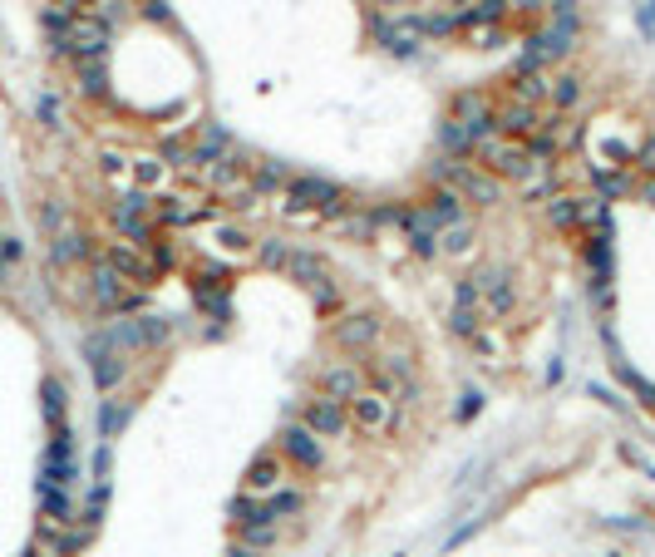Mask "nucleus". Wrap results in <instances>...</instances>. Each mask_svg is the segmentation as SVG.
I'll return each instance as SVG.
<instances>
[{
	"instance_id": "12",
	"label": "nucleus",
	"mask_w": 655,
	"mask_h": 557,
	"mask_svg": "<svg viewBox=\"0 0 655 557\" xmlns=\"http://www.w3.org/2000/svg\"><path fill=\"white\" fill-rule=\"evenodd\" d=\"M281 449H286V459L301 464V469H320V464H326V449H320V440L311 434L306 424L281 429Z\"/></svg>"
},
{
	"instance_id": "32",
	"label": "nucleus",
	"mask_w": 655,
	"mask_h": 557,
	"mask_svg": "<svg viewBox=\"0 0 655 557\" xmlns=\"http://www.w3.org/2000/svg\"><path fill=\"white\" fill-rule=\"evenodd\" d=\"M124 419H128V409H124V405H109V409H99V429H104V440H114L118 429H124Z\"/></svg>"
},
{
	"instance_id": "14",
	"label": "nucleus",
	"mask_w": 655,
	"mask_h": 557,
	"mask_svg": "<svg viewBox=\"0 0 655 557\" xmlns=\"http://www.w3.org/2000/svg\"><path fill=\"white\" fill-rule=\"evenodd\" d=\"M109 267H114L124 281H153V267L143 262L138 242H114V246H109Z\"/></svg>"
},
{
	"instance_id": "17",
	"label": "nucleus",
	"mask_w": 655,
	"mask_h": 557,
	"mask_svg": "<svg viewBox=\"0 0 655 557\" xmlns=\"http://www.w3.org/2000/svg\"><path fill=\"white\" fill-rule=\"evenodd\" d=\"M281 488V459L276 454H262V459H252V469H247V493H271Z\"/></svg>"
},
{
	"instance_id": "38",
	"label": "nucleus",
	"mask_w": 655,
	"mask_h": 557,
	"mask_svg": "<svg viewBox=\"0 0 655 557\" xmlns=\"http://www.w3.org/2000/svg\"><path fill=\"white\" fill-rule=\"evenodd\" d=\"M89 5L94 0H54V11H64V15H89Z\"/></svg>"
},
{
	"instance_id": "27",
	"label": "nucleus",
	"mask_w": 655,
	"mask_h": 557,
	"mask_svg": "<svg viewBox=\"0 0 655 557\" xmlns=\"http://www.w3.org/2000/svg\"><path fill=\"white\" fill-rule=\"evenodd\" d=\"M473 143H478V133L468 129V124H458V118H454V124H444V149H454V153H468Z\"/></svg>"
},
{
	"instance_id": "23",
	"label": "nucleus",
	"mask_w": 655,
	"mask_h": 557,
	"mask_svg": "<svg viewBox=\"0 0 655 557\" xmlns=\"http://www.w3.org/2000/svg\"><path fill=\"white\" fill-rule=\"evenodd\" d=\"M439 242H444L449 252H468V246H473V222H468V217H458V222H444Z\"/></svg>"
},
{
	"instance_id": "22",
	"label": "nucleus",
	"mask_w": 655,
	"mask_h": 557,
	"mask_svg": "<svg viewBox=\"0 0 655 557\" xmlns=\"http://www.w3.org/2000/svg\"><path fill=\"white\" fill-rule=\"evenodd\" d=\"M242 543H247V547H256V553H266V547L281 543V523H266V518H256V523H247V528H242Z\"/></svg>"
},
{
	"instance_id": "20",
	"label": "nucleus",
	"mask_w": 655,
	"mask_h": 557,
	"mask_svg": "<svg viewBox=\"0 0 655 557\" xmlns=\"http://www.w3.org/2000/svg\"><path fill=\"white\" fill-rule=\"evenodd\" d=\"M380 40L390 44V50H400V54H409L414 44L424 40V25L419 20H400V25H380Z\"/></svg>"
},
{
	"instance_id": "34",
	"label": "nucleus",
	"mask_w": 655,
	"mask_h": 557,
	"mask_svg": "<svg viewBox=\"0 0 655 557\" xmlns=\"http://www.w3.org/2000/svg\"><path fill=\"white\" fill-rule=\"evenodd\" d=\"M252 182L262 188V193H271V188H281V168H276V163H266V168L252 173Z\"/></svg>"
},
{
	"instance_id": "37",
	"label": "nucleus",
	"mask_w": 655,
	"mask_h": 557,
	"mask_svg": "<svg viewBox=\"0 0 655 557\" xmlns=\"http://www.w3.org/2000/svg\"><path fill=\"white\" fill-rule=\"evenodd\" d=\"M635 168H641V173H655V139L641 143V153H635Z\"/></svg>"
},
{
	"instance_id": "36",
	"label": "nucleus",
	"mask_w": 655,
	"mask_h": 557,
	"mask_svg": "<svg viewBox=\"0 0 655 557\" xmlns=\"http://www.w3.org/2000/svg\"><path fill=\"white\" fill-rule=\"evenodd\" d=\"M596 178H602V193H616V198H621V193H631V182H626V178H616V173H596Z\"/></svg>"
},
{
	"instance_id": "30",
	"label": "nucleus",
	"mask_w": 655,
	"mask_h": 557,
	"mask_svg": "<svg viewBox=\"0 0 655 557\" xmlns=\"http://www.w3.org/2000/svg\"><path fill=\"white\" fill-rule=\"evenodd\" d=\"M256 518H262V504H256L252 493H237L232 498V523L247 528V523H256Z\"/></svg>"
},
{
	"instance_id": "26",
	"label": "nucleus",
	"mask_w": 655,
	"mask_h": 557,
	"mask_svg": "<svg viewBox=\"0 0 655 557\" xmlns=\"http://www.w3.org/2000/svg\"><path fill=\"white\" fill-rule=\"evenodd\" d=\"M552 104H557V109H571V104H577V99H581V79H571V75H562V79H552Z\"/></svg>"
},
{
	"instance_id": "25",
	"label": "nucleus",
	"mask_w": 655,
	"mask_h": 557,
	"mask_svg": "<svg viewBox=\"0 0 655 557\" xmlns=\"http://www.w3.org/2000/svg\"><path fill=\"white\" fill-rule=\"evenodd\" d=\"M85 252H89V246H85V237H79V232H60V237H54V262H79Z\"/></svg>"
},
{
	"instance_id": "10",
	"label": "nucleus",
	"mask_w": 655,
	"mask_h": 557,
	"mask_svg": "<svg viewBox=\"0 0 655 557\" xmlns=\"http://www.w3.org/2000/svg\"><path fill=\"white\" fill-rule=\"evenodd\" d=\"M571 40H577V25H562V20H552L547 30H542L538 40L528 44V60H522V65H528V69H542V65H552V60H562V54L571 50Z\"/></svg>"
},
{
	"instance_id": "18",
	"label": "nucleus",
	"mask_w": 655,
	"mask_h": 557,
	"mask_svg": "<svg viewBox=\"0 0 655 557\" xmlns=\"http://www.w3.org/2000/svg\"><path fill=\"white\" fill-rule=\"evenodd\" d=\"M291 513H301V493L296 488H271L262 498V518H266V523H286Z\"/></svg>"
},
{
	"instance_id": "39",
	"label": "nucleus",
	"mask_w": 655,
	"mask_h": 557,
	"mask_svg": "<svg viewBox=\"0 0 655 557\" xmlns=\"http://www.w3.org/2000/svg\"><path fill=\"white\" fill-rule=\"evenodd\" d=\"M40 114L50 118V124H60V104H54V99H44V104H40Z\"/></svg>"
},
{
	"instance_id": "29",
	"label": "nucleus",
	"mask_w": 655,
	"mask_h": 557,
	"mask_svg": "<svg viewBox=\"0 0 655 557\" xmlns=\"http://www.w3.org/2000/svg\"><path fill=\"white\" fill-rule=\"evenodd\" d=\"M79 79H85V94H104V54L99 60H79Z\"/></svg>"
},
{
	"instance_id": "9",
	"label": "nucleus",
	"mask_w": 655,
	"mask_h": 557,
	"mask_svg": "<svg viewBox=\"0 0 655 557\" xmlns=\"http://www.w3.org/2000/svg\"><path fill=\"white\" fill-rule=\"evenodd\" d=\"M350 419H355L365 434H380V429L394 424V405L384 390H360L355 400H350Z\"/></svg>"
},
{
	"instance_id": "15",
	"label": "nucleus",
	"mask_w": 655,
	"mask_h": 557,
	"mask_svg": "<svg viewBox=\"0 0 655 557\" xmlns=\"http://www.w3.org/2000/svg\"><path fill=\"white\" fill-rule=\"evenodd\" d=\"M375 335H380V321H375V316H345V321H336V341L345 345V351H365V345L375 341Z\"/></svg>"
},
{
	"instance_id": "33",
	"label": "nucleus",
	"mask_w": 655,
	"mask_h": 557,
	"mask_svg": "<svg viewBox=\"0 0 655 557\" xmlns=\"http://www.w3.org/2000/svg\"><path fill=\"white\" fill-rule=\"evenodd\" d=\"M552 222H557V227H577V198H552Z\"/></svg>"
},
{
	"instance_id": "42",
	"label": "nucleus",
	"mask_w": 655,
	"mask_h": 557,
	"mask_svg": "<svg viewBox=\"0 0 655 557\" xmlns=\"http://www.w3.org/2000/svg\"><path fill=\"white\" fill-rule=\"evenodd\" d=\"M522 11H542V0H522Z\"/></svg>"
},
{
	"instance_id": "31",
	"label": "nucleus",
	"mask_w": 655,
	"mask_h": 557,
	"mask_svg": "<svg viewBox=\"0 0 655 557\" xmlns=\"http://www.w3.org/2000/svg\"><path fill=\"white\" fill-rule=\"evenodd\" d=\"M44 419H54V424L64 419V385L60 380H44Z\"/></svg>"
},
{
	"instance_id": "35",
	"label": "nucleus",
	"mask_w": 655,
	"mask_h": 557,
	"mask_svg": "<svg viewBox=\"0 0 655 557\" xmlns=\"http://www.w3.org/2000/svg\"><path fill=\"white\" fill-rule=\"evenodd\" d=\"M133 178L143 182V188H149V182H158V178H163V163H153V158H138V163H133Z\"/></svg>"
},
{
	"instance_id": "21",
	"label": "nucleus",
	"mask_w": 655,
	"mask_h": 557,
	"mask_svg": "<svg viewBox=\"0 0 655 557\" xmlns=\"http://www.w3.org/2000/svg\"><path fill=\"white\" fill-rule=\"evenodd\" d=\"M222 149H227V129L222 124H207V129H202V139H198V149H192V163H217L222 158Z\"/></svg>"
},
{
	"instance_id": "5",
	"label": "nucleus",
	"mask_w": 655,
	"mask_h": 557,
	"mask_svg": "<svg viewBox=\"0 0 655 557\" xmlns=\"http://www.w3.org/2000/svg\"><path fill=\"white\" fill-rule=\"evenodd\" d=\"M301 424L316 434V440H340L350 429V409L340 405V400H330V395H316V400H306V409H301Z\"/></svg>"
},
{
	"instance_id": "7",
	"label": "nucleus",
	"mask_w": 655,
	"mask_h": 557,
	"mask_svg": "<svg viewBox=\"0 0 655 557\" xmlns=\"http://www.w3.org/2000/svg\"><path fill=\"white\" fill-rule=\"evenodd\" d=\"M433 173L454 182V193H458V198H468V203H497V182H493V173H473L468 163H439Z\"/></svg>"
},
{
	"instance_id": "24",
	"label": "nucleus",
	"mask_w": 655,
	"mask_h": 557,
	"mask_svg": "<svg viewBox=\"0 0 655 557\" xmlns=\"http://www.w3.org/2000/svg\"><path fill=\"white\" fill-rule=\"evenodd\" d=\"M306 291H311V301H316L320 311H336V306H340V287L330 281V271H326V277H316Z\"/></svg>"
},
{
	"instance_id": "16",
	"label": "nucleus",
	"mask_w": 655,
	"mask_h": 557,
	"mask_svg": "<svg viewBox=\"0 0 655 557\" xmlns=\"http://www.w3.org/2000/svg\"><path fill=\"white\" fill-rule=\"evenodd\" d=\"M478 311H483V301H478V287L473 277L458 287V301H454V331L458 335H478Z\"/></svg>"
},
{
	"instance_id": "3",
	"label": "nucleus",
	"mask_w": 655,
	"mask_h": 557,
	"mask_svg": "<svg viewBox=\"0 0 655 557\" xmlns=\"http://www.w3.org/2000/svg\"><path fill=\"white\" fill-rule=\"evenodd\" d=\"M153 217H158V203H153L149 193H124V198L114 203L118 232H124L128 242H138V246L153 242Z\"/></svg>"
},
{
	"instance_id": "28",
	"label": "nucleus",
	"mask_w": 655,
	"mask_h": 557,
	"mask_svg": "<svg viewBox=\"0 0 655 557\" xmlns=\"http://www.w3.org/2000/svg\"><path fill=\"white\" fill-rule=\"evenodd\" d=\"M262 267L286 271V267H291V246H286V242H276V237H266V242H262Z\"/></svg>"
},
{
	"instance_id": "2",
	"label": "nucleus",
	"mask_w": 655,
	"mask_h": 557,
	"mask_svg": "<svg viewBox=\"0 0 655 557\" xmlns=\"http://www.w3.org/2000/svg\"><path fill=\"white\" fill-rule=\"evenodd\" d=\"M64 54H75V60H99L109 44V25L99 15H75V20H64V30L54 35Z\"/></svg>"
},
{
	"instance_id": "19",
	"label": "nucleus",
	"mask_w": 655,
	"mask_h": 557,
	"mask_svg": "<svg viewBox=\"0 0 655 557\" xmlns=\"http://www.w3.org/2000/svg\"><path fill=\"white\" fill-rule=\"evenodd\" d=\"M94 296H99V306H114V311H124V296H128V291H124V277H118L109 262L94 271Z\"/></svg>"
},
{
	"instance_id": "1",
	"label": "nucleus",
	"mask_w": 655,
	"mask_h": 557,
	"mask_svg": "<svg viewBox=\"0 0 655 557\" xmlns=\"http://www.w3.org/2000/svg\"><path fill=\"white\" fill-rule=\"evenodd\" d=\"M473 149H478V163H483L493 178H528V173H532L528 143H518V139H497V133H483Z\"/></svg>"
},
{
	"instance_id": "8",
	"label": "nucleus",
	"mask_w": 655,
	"mask_h": 557,
	"mask_svg": "<svg viewBox=\"0 0 655 557\" xmlns=\"http://www.w3.org/2000/svg\"><path fill=\"white\" fill-rule=\"evenodd\" d=\"M85 351H89V365H94V385H99V390H114L118 380H124V370H128L124 351H118V345L109 341V331H104V335H94V341H89Z\"/></svg>"
},
{
	"instance_id": "40",
	"label": "nucleus",
	"mask_w": 655,
	"mask_h": 557,
	"mask_svg": "<svg viewBox=\"0 0 655 557\" xmlns=\"http://www.w3.org/2000/svg\"><path fill=\"white\" fill-rule=\"evenodd\" d=\"M635 198H641V203H651V207H655V182H641V188H635Z\"/></svg>"
},
{
	"instance_id": "13",
	"label": "nucleus",
	"mask_w": 655,
	"mask_h": 557,
	"mask_svg": "<svg viewBox=\"0 0 655 557\" xmlns=\"http://www.w3.org/2000/svg\"><path fill=\"white\" fill-rule=\"evenodd\" d=\"M320 385H326V395L330 400H340V405H350V400L365 390V375H360L350 360H340V365H326V375H320Z\"/></svg>"
},
{
	"instance_id": "11",
	"label": "nucleus",
	"mask_w": 655,
	"mask_h": 557,
	"mask_svg": "<svg viewBox=\"0 0 655 557\" xmlns=\"http://www.w3.org/2000/svg\"><path fill=\"white\" fill-rule=\"evenodd\" d=\"M538 104H522V99H513V104H503V109H493V129H503V139H532L538 133Z\"/></svg>"
},
{
	"instance_id": "6",
	"label": "nucleus",
	"mask_w": 655,
	"mask_h": 557,
	"mask_svg": "<svg viewBox=\"0 0 655 557\" xmlns=\"http://www.w3.org/2000/svg\"><path fill=\"white\" fill-rule=\"evenodd\" d=\"M286 198H291V213H301V207H316V213H340V207H345V193H340L336 182H326V178H291Z\"/></svg>"
},
{
	"instance_id": "4",
	"label": "nucleus",
	"mask_w": 655,
	"mask_h": 557,
	"mask_svg": "<svg viewBox=\"0 0 655 557\" xmlns=\"http://www.w3.org/2000/svg\"><path fill=\"white\" fill-rule=\"evenodd\" d=\"M473 287H478V301H483L488 316H497V321H503V316H513V306H518V291H513V271H507V267L478 271Z\"/></svg>"
},
{
	"instance_id": "41",
	"label": "nucleus",
	"mask_w": 655,
	"mask_h": 557,
	"mask_svg": "<svg viewBox=\"0 0 655 557\" xmlns=\"http://www.w3.org/2000/svg\"><path fill=\"white\" fill-rule=\"evenodd\" d=\"M227 557H262V553H256V547H247V543H237V547H232V553H227Z\"/></svg>"
}]
</instances>
